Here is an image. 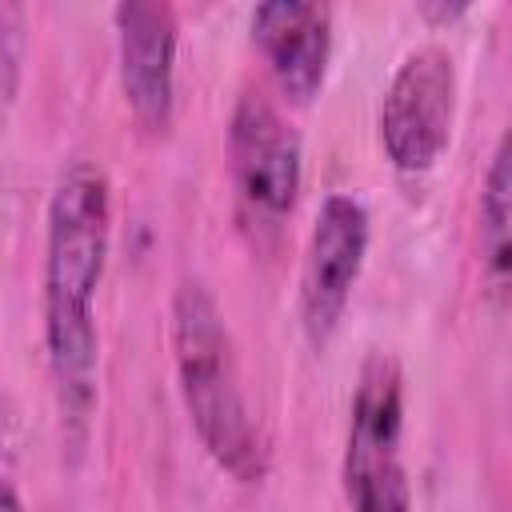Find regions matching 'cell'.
I'll return each mask as SVG.
<instances>
[{
  "instance_id": "7c38bea8",
  "label": "cell",
  "mask_w": 512,
  "mask_h": 512,
  "mask_svg": "<svg viewBox=\"0 0 512 512\" xmlns=\"http://www.w3.org/2000/svg\"><path fill=\"white\" fill-rule=\"evenodd\" d=\"M0 512H24V504H20L16 484H12V480H4V492H0Z\"/></svg>"
},
{
  "instance_id": "8fae6325",
  "label": "cell",
  "mask_w": 512,
  "mask_h": 512,
  "mask_svg": "<svg viewBox=\"0 0 512 512\" xmlns=\"http://www.w3.org/2000/svg\"><path fill=\"white\" fill-rule=\"evenodd\" d=\"M416 12H420V20L424 24H448V20H456V16H464L468 12V4L464 0H420L416 4Z\"/></svg>"
},
{
  "instance_id": "8992f818",
  "label": "cell",
  "mask_w": 512,
  "mask_h": 512,
  "mask_svg": "<svg viewBox=\"0 0 512 512\" xmlns=\"http://www.w3.org/2000/svg\"><path fill=\"white\" fill-rule=\"evenodd\" d=\"M368 236L372 220L360 196L328 192L320 200L300 264V328L312 348H324L340 328L368 256Z\"/></svg>"
},
{
  "instance_id": "5b68a950",
  "label": "cell",
  "mask_w": 512,
  "mask_h": 512,
  "mask_svg": "<svg viewBox=\"0 0 512 512\" xmlns=\"http://www.w3.org/2000/svg\"><path fill=\"white\" fill-rule=\"evenodd\" d=\"M456 120V64L448 48L420 44L412 48L384 84L376 108L380 148L400 172H428L448 140Z\"/></svg>"
},
{
  "instance_id": "ba28073f",
  "label": "cell",
  "mask_w": 512,
  "mask_h": 512,
  "mask_svg": "<svg viewBox=\"0 0 512 512\" xmlns=\"http://www.w3.org/2000/svg\"><path fill=\"white\" fill-rule=\"evenodd\" d=\"M252 44L260 48L280 96L308 104L332 60V8L316 0H264L252 8Z\"/></svg>"
},
{
  "instance_id": "277c9868",
  "label": "cell",
  "mask_w": 512,
  "mask_h": 512,
  "mask_svg": "<svg viewBox=\"0 0 512 512\" xmlns=\"http://www.w3.org/2000/svg\"><path fill=\"white\" fill-rule=\"evenodd\" d=\"M228 176L248 224L276 228L304 184V144L264 92H240L228 116Z\"/></svg>"
},
{
  "instance_id": "3957f363",
  "label": "cell",
  "mask_w": 512,
  "mask_h": 512,
  "mask_svg": "<svg viewBox=\"0 0 512 512\" xmlns=\"http://www.w3.org/2000/svg\"><path fill=\"white\" fill-rule=\"evenodd\" d=\"M340 492L348 512H412L404 468V372L392 352H368L352 404L340 456Z\"/></svg>"
},
{
  "instance_id": "6da1fadb",
  "label": "cell",
  "mask_w": 512,
  "mask_h": 512,
  "mask_svg": "<svg viewBox=\"0 0 512 512\" xmlns=\"http://www.w3.org/2000/svg\"><path fill=\"white\" fill-rule=\"evenodd\" d=\"M112 248V180L76 160L60 172L44 212V356L64 436L84 444L100 400L96 292Z\"/></svg>"
},
{
  "instance_id": "9c48e42d",
  "label": "cell",
  "mask_w": 512,
  "mask_h": 512,
  "mask_svg": "<svg viewBox=\"0 0 512 512\" xmlns=\"http://www.w3.org/2000/svg\"><path fill=\"white\" fill-rule=\"evenodd\" d=\"M476 252L492 284H512V124L500 132L484 168L480 212H476Z\"/></svg>"
},
{
  "instance_id": "7a4b0ae2",
  "label": "cell",
  "mask_w": 512,
  "mask_h": 512,
  "mask_svg": "<svg viewBox=\"0 0 512 512\" xmlns=\"http://www.w3.org/2000/svg\"><path fill=\"white\" fill-rule=\"evenodd\" d=\"M168 340L176 364L180 404L200 448L240 484H260L268 472V444L244 396V376L228 320L200 276H184L168 308Z\"/></svg>"
},
{
  "instance_id": "52a82bcc",
  "label": "cell",
  "mask_w": 512,
  "mask_h": 512,
  "mask_svg": "<svg viewBox=\"0 0 512 512\" xmlns=\"http://www.w3.org/2000/svg\"><path fill=\"white\" fill-rule=\"evenodd\" d=\"M112 28L124 104L144 132L160 136L176 112V8L168 0H120Z\"/></svg>"
},
{
  "instance_id": "30bf717a",
  "label": "cell",
  "mask_w": 512,
  "mask_h": 512,
  "mask_svg": "<svg viewBox=\"0 0 512 512\" xmlns=\"http://www.w3.org/2000/svg\"><path fill=\"white\" fill-rule=\"evenodd\" d=\"M20 44H24V12L20 4L4 0L0 4V60H4V100H16V84H20Z\"/></svg>"
}]
</instances>
